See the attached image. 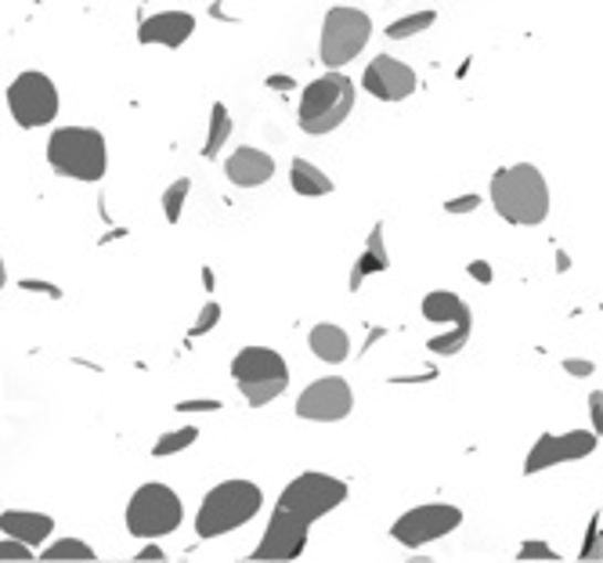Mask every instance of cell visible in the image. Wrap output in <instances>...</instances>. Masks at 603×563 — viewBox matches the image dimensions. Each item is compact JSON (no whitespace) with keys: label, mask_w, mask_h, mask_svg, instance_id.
<instances>
[{"label":"cell","mask_w":603,"mask_h":563,"mask_svg":"<svg viewBox=\"0 0 603 563\" xmlns=\"http://www.w3.org/2000/svg\"><path fill=\"white\" fill-rule=\"evenodd\" d=\"M491 206L506 225L534 228L550 217V185L539 167L513 163L491 174Z\"/></svg>","instance_id":"cell-1"},{"label":"cell","mask_w":603,"mask_h":563,"mask_svg":"<svg viewBox=\"0 0 603 563\" xmlns=\"http://www.w3.org/2000/svg\"><path fill=\"white\" fill-rule=\"evenodd\" d=\"M260 505H264V491L253 480H221L199 502L196 534L199 539H221V534L239 531L260 513Z\"/></svg>","instance_id":"cell-2"},{"label":"cell","mask_w":603,"mask_h":563,"mask_svg":"<svg viewBox=\"0 0 603 563\" xmlns=\"http://www.w3.org/2000/svg\"><path fill=\"white\" fill-rule=\"evenodd\" d=\"M48 163L70 181H102L108 170L105 134L94 127H59L48 137Z\"/></svg>","instance_id":"cell-3"},{"label":"cell","mask_w":603,"mask_h":563,"mask_svg":"<svg viewBox=\"0 0 603 563\" xmlns=\"http://www.w3.org/2000/svg\"><path fill=\"white\" fill-rule=\"evenodd\" d=\"M354 108V80L344 76L340 69H329L325 76L311 80V84L300 91V131L304 134H329L336 131L340 123H347Z\"/></svg>","instance_id":"cell-4"},{"label":"cell","mask_w":603,"mask_h":563,"mask_svg":"<svg viewBox=\"0 0 603 563\" xmlns=\"http://www.w3.org/2000/svg\"><path fill=\"white\" fill-rule=\"evenodd\" d=\"M231 379H236L239 394L250 402V408H264L290 387V365L275 347H242L231 358Z\"/></svg>","instance_id":"cell-5"},{"label":"cell","mask_w":603,"mask_h":563,"mask_svg":"<svg viewBox=\"0 0 603 563\" xmlns=\"http://www.w3.org/2000/svg\"><path fill=\"white\" fill-rule=\"evenodd\" d=\"M185 520V505L177 499V491L170 484H142L138 491L131 496L127 502V531L134 539H145V542H156V539H167Z\"/></svg>","instance_id":"cell-6"},{"label":"cell","mask_w":603,"mask_h":563,"mask_svg":"<svg viewBox=\"0 0 603 563\" xmlns=\"http://www.w3.org/2000/svg\"><path fill=\"white\" fill-rule=\"evenodd\" d=\"M347 491L351 488L340 477H329L322 470H308V473L293 477L290 484L282 488L275 510L290 513L297 520H304V524H314V520H322V517L333 513L336 505H344Z\"/></svg>","instance_id":"cell-7"},{"label":"cell","mask_w":603,"mask_h":563,"mask_svg":"<svg viewBox=\"0 0 603 563\" xmlns=\"http://www.w3.org/2000/svg\"><path fill=\"white\" fill-rule=\"evenodd\" d=\"M368 37H373V19L358 8L336 4L329 8V15L322 22V44H319V59L329 69H340L354 62L365 51Z\"/></svg>","instance_id":"cell-8"},{"label":"cell","mask_w":603,"mask_h":563,"mask_svg":"<svg viewBox=\"0 0 603 563\" xmlns=\"http://www.w3.org/2000/svg\"><path fill=\"white\" fill-rule=\"evenodd\" d=\"M8 113L22 131L54 123V116H59V87H54V80L37 73V69L19 73L8 87Z\"/></svg>","instance_id":"cell-9"},{"label":"cell","mask_w":603,"mask_h":563,"mask_svg":"<svg viewBox=\"0 0 603 563\" xmlns=\"http://www.w3.org/2000/svg\"><path fill=\"white\" fill-rule=\"evenodd\" d=\"M462 524V510L459 505H448V502H427V505H416L394 520L391 528V539L405 549H423L437 539H445Z\"/></svg>","instance_id":"cell-10"},{"label":"cell","mask_w":603,"mask_h":563,"mask_svg":"<svg viewBox=\"0 0 603 563\" xmlns=\"http://www.w3.org/2000/svg\"><path fill=\"white\" fill-rule=\"evenodd\" d=\"M600 448V434L596 430H568V434H542L534 448L524 459V473H542L553 470L560 462H579L589 459Z\"/></svg>","instance_id":"cell-11"},{"label":"cell","mask_w":603,"mask_h":563,"mask_svg":"<svg viewBox=\"0 0 603 563\" xmlns=\"http://www.w3.org/2000/svg\"><path fill=\"white\" fill-rule=\"evenodd\" d=\"M351 408H354L351 383L340 376L314 379L311 387L297 397V416L308 423H340L351 416Z\"/></svg>","instance_id":"cell-12"},{"label":"cell","mask_w":603,"mask_h":563,"mask_svg":"<svg viewBox=\"0 0 603 563\" xmlns=\"http://www.w3.org/2000/svg\"><path fill=\"white\" fill-rule=\"evenodd\" d=\"M308 528L311 524H304V520H297L290 513L275 510V513H271V524L264 531V539L257 542L250 560H257V563L300 560V556H304V549H308Z\"/></svg>","instance_id":"cell-13"},{"label":"cell","mask_w":603,"mask_h":563,"mask_svg":"<svg viewBox=\"0 0 603 563\" xmlns=\"http://www.w3.org/2000/svg\"><path fill=\"white\" fill-rule=\"evenodd\" d=\"M362 87L380 102H405L408 94H416L419 80H416V69L405 65L402 59H394V54H376L365 69Z\"/></svg>","instance_id":"cell-14"},{"label":"cell","mask_w":603,"mask_h":563,"mask_svg":"<svg viewBox=\"0 0 603 563\" xmlns=\"http://www.w3.org/2000/svg\"><path fill=\"white\" fill-rule=\"evenodd\" d=\"M196 33V19L188 11H156V15L142 19L138 40L142 44H159V48H185V40Z\"/></svg>","instance_id":"cell-15"},{"label":"cell","mask_w":603,"mask_h":563,"mask_svg":"<svg viewBox=\"0 0 603 563\" xmlns=\"http://www.w3.org/2000/svg\"><path fill=\"white\" fill-rule=\"evenodd\" d=\"M225 174L236 188H260V185H268L271 177H275V159H271L264 148L242 145L228 156Z\"/></svg>","instance_id":"cell-16"},{"label":"cell","mask_w":603,"mask_h":563,"mask_svg":"<svg viewBox=\"0 0 603 563\" xmlns=\"http://www.w3.org/2000/svg\"><path fill=\"white\" fill-rule=\"evenodd\" d=\"M0 531L8 534V539H19L25 545H44L54 531V520L48 513H37V510H8L0 513Z\"/></svg>","instance_id":"cell-17"},{"label":"cell","mask_w":603,"mask_h":563,"mask_svg":"<svg viewBox=\"0 0 603 563\" xmlns=\"http://www.w3.org/2000/svg\"><path fill=\"white\" fill-rule=\"evenodd\" d=\"M308 343H311L314 358L325 362V365H340V362L351 358V336L340 325H333V322H319V325H314Z\"/></svg>","instance_id":"cell-18"},{"label":"cell","mask_w":603,"mask_h":563,"mask_svg":"<svg viewBox=\"0 0 603 563\" xmlns=\"http://www.w3.org/2000/svg\"><path fill=\"white\" fill-rule=\"evenodd\" d=\"M391 268V253H387V242H383V225H373V231H368V242H365V253L354 260V271H351V293L362 290V282L368 279V274H380Z\"/></svg>","instance_id":"cell-19"},{"label":"cell","mask_w":603,"mask_h":563,"mask_svg":"<svg viewBox=\"0 0 603 563\" xmlns=\"http://www.w3.org/2000/svg\"><path fill=\"white\" fill-rule=\"evenodd\" d=\"M423 319L434 322V325H451L459 319H474V311L466 307V300L459 293L434 290V293L423 296Z\"/></svg>","instance_id":"cell-20"},{"label":"cell","mask_w":603,"mask_h":563,"mask_svg":"<svg viewBox=\"0 0 603 563\" xmlns=\"http://www.w3.org/2000/svg\"><path fill=\"white\" fill-rule=\"evenodd\" d=\"M290 185H293L297 196H308V199H319V196H329V191H333L329 174L319 170L308 159H293L290 163Z\"/></svg>","instance_id":"cell-21"},{"label":"cell","mask_w":603,"mask_h":563,"mask_svg":"<svg viewBox=\"0 0 603 563\" xmlns=\"http://www.w3.org/2000/svg\"><path fill=\"white\" fill-rule=\"evenodd\" d=\"M228 137H231V113H228V105L214 102V108H210V127H207V142H202V156L214 159L225 148Z\"/></svg>","instance_id":"cell-22"},{"label":"cell","mask_w":603,"mask_h":563,"mask_svg":"<svg viewBox=\"0 0 603 563\" xmlns=\"http://www.w3.org/2000/svg\"><path fill=\"white\" fill-rule=\"evenodd\" d=\"M470 333H474V319H459V322H451V329H448L445 336L427 340V351L451 358V354H459V351L466 347V343H470Z\"/></svg>","instance_id":"cell-23"},{"label":"cell","mask_w":603,"mask_h":563,"mask_svg":"<svg viewBox=\"0 0 603 563\" xmlns=\"http://www.w3.org/2000/svg\"><path fill=\"white\" fill-rule=\"evenodd\" d=\"M40 560H51V563H62V560H76V563H87V560H98V553L84 542V539H59L51 542Z\"/></svg>","instance_id":"cell-24"},{"label":"cell","mask_w":603,"mask_h":563,"mask_svg":"<svg viewBox=\"0 0 603 563\" xmlns=\"http://www.w3.org/2000/svg\"><path fill=\"white\" fill-rule=\"evenodd\" d=\"M437 22V15L430 8H423V11H413V15H405V19H397L387 25V37L391 40H408V37H419V33H427L430 25Z\"/></svg>","instance_id":"cell-25"},{"label":"cell","mask_w":603,"mask_h":563,"mask_svg":"<svg viewBox=\"0 0 603 563\" xmlns=\"http://www.w3.org/2000/svg\"><path fill=\"white\" fill-rule=\"evenodd\" d=\"M199 441V427H181V430H170L163 434L159 441L153 445V456L156 459H167V456H177V451H185Z\"/></svg>","instance_id":"cell-26"},{"label":"cell","mask_w":603,"mask_h":563,"mask_svg":"<svg viewBox=\"0 0 603 563\" xmlns=\"http://www.w3.org/2000/svg\"><path fill=\"white\" fill-rule=\"evenodd\" d=\"M188 191H191L188 177H177V181L167 191H163V213H167L170 225L181 221V210H185V202H188Z\"/></svg>","instance_id":"cell-27"},{"label":"cell","mask_w":603,"mask_h":563,"mask_svg":"<svg viewBox=\"0 0 603 563\" xmlns=\"http://www.w3.org/2000/svg\"><path fill=\"white\" fill-rule=\"evenodd\" d=\"M217 322H221V304H217V300H207L202 311L196 314V325H191L188 333L191 336H207V333H214V329H217Z\"/></svg>","instance_id":"cell-28"},{"label":"cell","mask_w":603,"mask_h":563,"mask_svg":"<svg viewBox=\"0 0 603 563\" xmlns=\"http://www.w3.org/2000/svg\"><path fill=\"white\" fill-rule=\"evenodd\" d=\"M8 560H15V563H25V560H37L33 556V545H25L19 539H0V563H8Z\"/></svg>","instance_id":"cell-29"},{"label":"cell","mask_w":603,"mask_h":563,"mask_svg":"<svg viewBox=\"0 0 603 563\" xmlns=\"http://www.w3.org/2000/svg\"><path fill=\"white\" fill-rule=\"evenodd\" d=\"M517 560H560L557 553H553V545L550 542H524L520 545V553H517Z\"/></svg>","instance_id":"cell-30"},{"label":"cell","mask_w":603,"mask_h":563,"mask_svg":"<svg viewBox=\"0 0 603 563\" xmlns=\"http://www.w3.org/2000/svg\"><path fill=\"white\" fill-rule=\"evenodd\" d=\"M582 560H600V513L593 517V524H589V534L582 542Z\"/></svg>","instance_id":"cell-31"},{"label":"cell","mask_w":603,"mask_h":563,"mask_svg":"<svg viewBox=\"0 0 603 563\" xmlns=\"http://www.w3.org/2000/svg\"><path fill=\"white\" fill-rule=\"evenodd\" d=\"M477 206H481V196H477V191H466V196H456L445 202V213H474Z\"/></svg>","instance_id":"cell-32"},{"label":"cell","mask_w":603,"mask_h":563,"mask_svg":"<svg viewBox=\"0 0 603 563\" xmlns=\"http://www.w3.org/2000/svg\"><path fill=\"white\" fill-rule=\"evenodd\" d=\"M19 290H25V293H44V296H51V300H59L62 296V290L54 282H40V279H22L19 282Z\"/></svg>","instance_id":"cell-33"},{"label":"cell","mask_w":603,"mask_h":563,"mask_svg":"<svg viewBox=\"0 0 603 563\" xmlns=\"http://www.w3.org/2000/svg\"><path fill=\"white\" fill-rule=\"evenodd\" d=\"M564 373H568V376H579V379H589V376L596 373V365H593V362H585V358H568V362H564Z\"/></svg>","instance_id":"cell-34"},{"label":"cell","mask_w":603,"mask_h":563,"mask_svg":"<svg viewBox=\"0 0 603 563\" xmlns=\"http://www.w3.org/2000/svg\"><path fill=\"white\" fill-rule=\"evenodd\" d=\"M589 411H593V430L600 434V423H603V394L600 390L589 394Z\"/></svg>","instance_id":"cell-35"},{"label":"cell","mask_w":603,"mask_h":563,"mask_svg":"<svg viewBox=\"0 0 603 563\" xmlns=\"http://www.w3.org/2000/svg\"><path fill=\"white\" fill-rule=\"evenodd\" d=\"M470 279H477L481 285H491V264H488V260H474V264H470Z\"/></svg>","instance_id":"cell-36"},{"label":"cell","mask_w":603,"mask_h":563,"mask_svg":"<svg viewBox=\"0 0 603 563\" xmlns=\"http://www.w3.org/2000/svg\"><path fill=\"white\" fill-rule=\"evenodd\" d=\"M221 408V402H181L177 405V411H217Z\"/></svg>","instance_id":"cell-37"},{"label":"cell","mask_w":603,"mask_h":563,"mask_svg":"<svg viewBox=\"0 0 603 563\" xmlns=\"http://www.w3.org/2000/svg\"><path fill=\"white\" fill-rule=\"evenodd\" d=\"M268 87L271 91H297V80H290V76H268Z\"/></svg>","instance_id":"cell-38"},{"label":"cell","mask_w":603,"mask_h":563,"mask_svg":"<svg viewBox=\"0 0 603 563\" xmlns=\"http://www.w3.org/2000/svg\"><path fill=\"white\" fill-rule=\"evenodd\" d=\"M134 560H167V553H163V549H159V545L153 542V545H145L142 553L134 556Z\"/></svg>","instance_id":"cell-39"},{"label":"cell","mask_w":603,"mask_h":563,"mask_svg":"<svg viewBox=\"0 0 603 563\" xmlns=\"http://www.w3.org/2000/svg\"><path fill=\"white\" fill-rule=\"evenodd\" d=\"M202 285H207V293L217 290V279H214V271H210V268H202Z\"/></svg>","instance_id":"cell-40"},{"label":"cell","mask_w":603,"mask_h":563,"mask_svg":"<svg viewBox=\"0 0 603 563\" xmlns=\"http://www.w3.org/2000/svg\"><path fill=\"white\" fill-rule=\"evenodd\" d=\"M8 285V268H4V257H0V290Z\"/></svg>","instance_id":"cell-41"},{"label":"cell","mask_w":603,"mask_h":563,"mask_svg":"<svg viewBox=\"0 0 603 563\" xmlns=\"http://www.w3.org/2000/svg\"><path fill=\"white\" fill-rule=\"evenodd\" d=\"M568 264H571L568 253H557V268H560V271H568Z\"/></svg>","instance_id":"cell-42"}]
</instances>
